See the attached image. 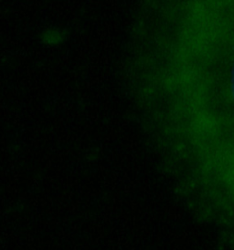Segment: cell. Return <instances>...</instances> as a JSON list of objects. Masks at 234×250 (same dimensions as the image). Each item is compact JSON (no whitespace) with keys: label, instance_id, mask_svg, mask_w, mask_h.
<instances>
[{"label":"cell","instance_id":"obj_1","mask_svg":"<svg viewBox=\"0 0 234 250\" xmlns=\"http://www.w3.org/2000/svg\"><path fill=\"white\" fill-rule=\"evenodd\" d=\"M188 45L186 95L214 144L216 169L234 185V0H200Z\"/></svg>","mask_w":234,"mask_h":250}]
</instances>
